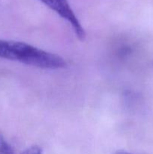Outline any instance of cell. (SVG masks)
<instances>
[{
  "mask_svg": "<svg viewBox=\"0 0 153 154\" xmlns=\"http://www.w3.org/2000/svg\"><path fill=\"white\" fill-rule=\"evenodd\" d=\"M0 58L44 69H62L66 66L64 60L60 56L15 41L0 39Z\"/></svg>",
  "mask_w": 153,
  "mask_h": 154,
  "instance_id": "1",
  "label": "cell"
},
{
  "mask_svg": "<svg viewBox=\"0 0 153 154\" xmlns=\"http://www.w3.org/2000/svg\"><path fill=\"white\" fill-rule=\"evenodd\" d=\"M42 3L47 6L49 8L59 15L62 18L65 20L71 25L76 37L80 41H83L86 37V32L83 27L81 25L80 22L78 20L74 12L73 9L70 7L68 0H40Z\"/></svg>",
  "mask_w": 153,
  "mask_h": 154,
  "instance_id": "2",
  "label": "cell"
},
{
  "mask_svg": "<svg viewBox=\"0 0 153 154\" xmlns=\"http://www.w3.org/2000/svg\"><path fill=\"white\" fill-rule=\"evenodd\" d=\"M0 154H16L13 147L0 133Z\"/></svg>",
  "mask_w": 153,
  "mask_h": 154,
  "instance_id": "3",
  "label": "cell"
},
{
  "mask_svg": "<svg viewBox=\"0 0 153 154\" xmlns=\"http://www.w3.org/2000/svg\"><path fill=\"white\" fill-rule=\"evenodd\" d=\"M20 154H42V149L38 146H32Z\"/></svg>",
  "mask_w": 153,
  "mask_h": 154,
  "instance_id": "4",
  "label": "cell"
},
{
  "mask_svg": "<svg viewBox=\"0 0 153 154\" xmlns=\"http://www.w3.org/2000/svg\"><path fill=\"white\" fill-rule=\"evenodd\" d=\"M118 154H128V153H119Z\"/></svg>",
  "mask_w": 153,
  "mask_h": 154,
  "instance_id": "5",
  "label": "cell"
}]
</instances>
